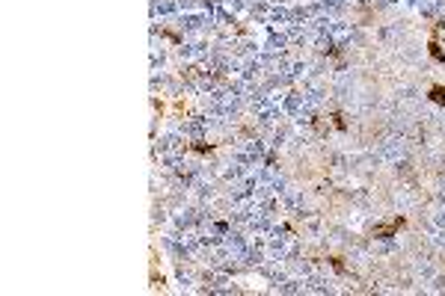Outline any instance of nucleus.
Instances as JSON below:
<instances>
[{
  "instance_id": "1",
  "label": "nucleus",
  "mask_w": 445,
  "mask_h": 296,
  "mask_svg": "<svg viewBox=\"0 0 445 296\" xmlns=\"http://www.w3.org/2000/svg\"><path fill=\"white\" fill-rule=\"evenodd\" d=\"M401 225H404V219L398 216V219H392V222H386V225H377V228H374L371 234H374V237H389V234H395V231H398Z\"/></svg>"
},
{
  "instance_id": "2",
  "label": "nucleus",
  "mask_w": 445,
  "mask_h": 296,
  "mask_svg": "<svg viewBox=\"0 0 445 296\" xmlns=\"http://www.w3.org/2000/svg\"><path fill=\"white\" fill-rule=\"evenodd\" d=\"M431 56H434V59H440V62H445V50H443V47H440V42H437V36L431 39Z\"/></svg>"
},
{
  "instance_id": "3",
  "label": "nucleus",
  "mask_w": 445,
  "mask_h": 296,
  "mask_svg": "<svg viewBox=\"0 0 445 296\" xmlns=\"http://www.w3.org/2000/svg\"><path fill=\"white\" fill-rule=\"evenodd\" d=\"M431 101L445 104V86H434V89H431Z\"/></svg>"
}]
</instances>
